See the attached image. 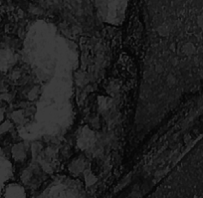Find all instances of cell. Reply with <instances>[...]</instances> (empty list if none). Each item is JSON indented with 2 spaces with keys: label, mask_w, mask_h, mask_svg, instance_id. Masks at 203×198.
Listing matches in <instances>:
<instances>
[{
  "label": "cell",
  "mask_w": 203,
  "mask_h": 198,
  "mask_svg": "<svg viewBox=\"0 0 203 198\" xmlns=\"http://www.w3.org/2000/svg\"><path fill=\"white\" fill-rule=\"evenodd\" d=\"M193 2L145 1L142 17L145 47L133 117V136L139 142L158 127L195 87L196 68L203 78V40L194 32Z\"/></svg>",
  "instance_id": "1"
},
{
  "label": "cell",
  "mask_w": 203,
  "mask_h": 198,
  "mask_svg": "<svg viewBox=\"0 0 203 198\" xmlns=\"http://www.w3.org/2000/svg\"><path fill=\"white\" fill-rule=\"evenodd\" d=\"M37 198H83V190L72 178L54 179Z\"/></svg>",
  "instance_id": "2"
},
{
  "label": "cell",
  "mask_w": 203,
  "mask_h": 198,
  "mask_svg": "<svg viewBox=\"0 0 203 198\" xmlns=\"http://www.w3.org/2000/svg\"><path fill=\"white\" fill-rule=\"evenodd\" d=\"M127 2L126 1H99L97 8L104 21L113 25H120L126 18Z\"/></svg>",
  "instance_id": "3"
},
{
  "label": "cell",
  "mask_w": 203,
  "mask_h": 198,
  "mask_svg": "<svg viewBox=\"0 0 203 198\" xmlns=\"http://www.w3.org/2000/svg\"><path fill=\"white\" fill-rule=\"evenodd\" d=\"M13 175V166L10 160L0 151V195L4 192L8 181Z\"/></svg>",
  "instance_id": "4"
},
{
  "label": "cell",
  "mask_w": 203,
  "mask_h": 198,
  "mask_svg": "<svg viewBox=\"0 0 203 198\" xmlns=\"http://www.w3.org/2000/svg\"><path fill=\"white\" fill-rule=\"evenodd\" d=\"M15 56L9 49H0V71H5L14 64Z\"/></svg>",
  "instance_id": "5"
},
{
  "label": "cell",
  "mask_w": 203,
  "mask_h": 198,
  "mask_svg": "<svg viewBox=\"0 0 203 198\" xmlns=\"http://www.w3.org/2000/svg\"><path fill=\"white\" fill-rule=\"evenodd\" d=\"M3 198H25V192L19 184H8L3 192Z\"/></svg>",
  "instance_id": "6"
},
{
  "label": "cell",
  "mask_w": 203,
  "mask_h": 198,
  "mask_svg": "<svg viewBox=\"0 0 203 198\" xmlns=\"http://www.w3.org/2000/svg\"><path fill=\"white\" fill-rule=\"evenodd\" d=\"M13 156L16 160L22 159L25 156V151L23 145H16V146L13 148Z\"/></svg>",
  "instance_id": "7"
},
{
  "label": "cell",
  "mask_w": 203,
  "mask_h": 198,
  "mask_svg": "<svg viewBox=\"0 0 203 198\" xmlns=\"http://www.w3.org/2000/svg\"><path fill=\"white\" fill-rule=\"evenodd\" d=\"M3 119H4V111L3 108H1V106H0V125L2 123Z\"/></svg>",
  "instance_id": "8"
}]
</instances>
